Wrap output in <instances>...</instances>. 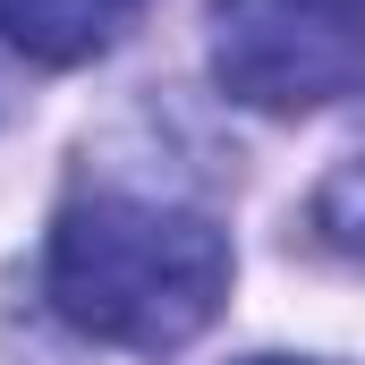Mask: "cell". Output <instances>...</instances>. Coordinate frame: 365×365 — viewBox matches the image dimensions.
I'll use <instances>...</instances> for the list:
<instances>
[{"mask_svg": "<svg viewBox=\"0 0 365 365\" xmlns=\"http://www.w3.org/2000/svg\"><path fill=\"white\" fill-rule=\"evenodd\" d=\"M247 365H297V357H247Z\"/></svg>", "mask_w": 365, "mask_h": 365, "instance_id": "277c9868", "label": "cell"}, {"mask_svg": "<svg viewBox=\"0 0 365 365\" xmlns=\"http://www.w3.org/2000/svg\"><path fill=\"white\" fill-rule=\"evenodd\" d=\"M136 17L145 0H0V43L34 68H86Z\"/></svg>", "mask_w": 365, "mask_h": 365, "instance_id": "3957f363", "label": "cell"}, {"mask_svg": "<svg viewBox=\"0 0 365 365\" xmlns=\"http://www.w3.org/2000/svg\"><path fill=\"white\" fill-rule=\"evenodd\" d=\"M0 110H9V93H0Z\"/></svg>", "mask_w": 365, "mask_h": 365, "instance_id": "5b68a950", "label": "cell"}, {"mask_svg": "<svg viewBox=\"0 0 365 365\" xmlns=\"http://www.w3.org/2000/svg\"><path fill=\"white\" fill-rule=\"evenodd\" d=\"M43 297L68 331L102 349L170 357L230 297V238L212 212L153 204V195H77L51 230Z\"/></svg>", "mask_w": 365, "mask_h": 365, "instance_id": "6da1fadb", "label": "cell"}, {"mask_svg": "<svg viewBox=\"0 0 365 365\" xmlns=\"http://www.w3.org/2000/svg\"><path fill=\"white\" fill-rule=\"evenodd\" d=\"M357 68L365 0H212V77L247 110H323Z\"/></svg>", "mask_w": 365, "mask_h": 365, "instance_id": "7a4b0ae2", "label": "cell"}]
</instances>
